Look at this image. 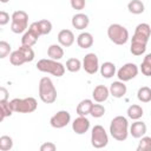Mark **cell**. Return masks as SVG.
I'll return each instance as SVG.
<instances>
[{
  "label": "cell",
  "instance_id": "d590c367",
  "mask_svg": "<svg viewBox=\"0 0 151 151\" xmlns=\"http://www.w3.org/2000/svg\"><path fill=\"white\" fill-rule=\"evenodd\" d=\"M9 53H11V45H9L7 41L1 40V41H0V58L4 59V58H6Z\"/></svg>",
  "mask_w": 151,
  "mask_h": 151
},
{
  "label": "cell",
  "instance_id": "d6986e66",
  "mask_svg": "<svg viewBox=\"0 0 151 151\" xmlns=\"http://www.w3.org/2000/svg\"><path fill=\"white\" fill-rule=\"evenodd\" d=\"M47 55H48V58H51V59L60 60V59L64 57L63 46H61L60 44H52V45H50L48 48H47Z\"/></svg>",
  "mask_w": 151,
  "mask_h": 151
},
{
  "label": "cell",
  "instance_id": "484cf974",
  "mask_svg": "<svg viewBox=\"0 0 151 151\" xmlns=\"http://www.w3.org/2000/svg\"><path fill=\"white\" fill-rule=\"evenodd\" d=\"M65 67L67 71L74 73V72H78L83 67V61H80L78 58H70V59H67Z\"/></svg>",
  "mask_w": 151,
  "mask_h": 151
},
{
  "label": "cell",
  "instance_id": "5bb4252c",
  "mask_svg": "<svg viewBox=\"0 0 151 151\" xmlns=\"http://www.w3.org/2000/svg\"><path fill=\"white\" fill-rule=\"evenodd\" d=\"M109 90H110V94L113 96L114 98H123L126 94L127 87H126V85H125L124 81L117 80V81H113L110 85V88Z\"/></svg>",
  "mask_w": 151,
  "mask_h": 151
},
{
  "label": "cell",
  "instance_id": "277c9868",
  "mask_svg": "<svg viewBox=\"0 0 151 151\" xmlns=\"http://www.w3.org/2000/svg\"><path fill=\"white\" fill-rule=\"evenodd\" d=\"M9 103L13 112H19V113H31V112H34L38 107L37 99L33 97L14 98Z\"/></svg>",
  "mask_w": 151,
  "mask_h": 151
},
{
  "label": "cell",
  "instance_id": "3957f363",
  "mask_svg": "<svg viewBox=\"0 0 151 151\" xmlns=\"http://www.w3.org/2000/svg\"><path fill=\"white\" fill-rule=\"evenodd\" d=\"M37 70L44 73H51L54 77H63L65 73V65H63L61 63H59V60H54V59H40L37 63Z\"/></svg>",
  "mask_w": 151,
  "mask_h": 151
},
{
  "label": "cell",
  "instance_id": "52a82bcc",
  "mask_svg": "<svg viewBox=\"0 0 151 151\" xmlns=\"http://www.w3.org/2000/svg\"><path fill=\"white\" fill-rule=\"evenodd\" d=\"M91 144L94 149H103L109 144V136L101 125H94L92 127Z\"/></svg>",
  "mask_w": 151,
  "mask_h": 151
},
{
  "label": "cell",
  "instance_id": "7402d4cb",
  "mask_svg": "<svg viewBox=\"0 0 151 151\" xmlns=\"http://www.w3.org/2000/svg\"><path fill=\"white\" fill-rule=\"evenodd\" d=\"M92 105H93V101L91 99H84L81 100L78 106H77V113L78 116H87L90 114L91 112V109H92Z\"/></svg>",
  "mask_w": 151,
  "mask_h": 151
},
{
  "label": "cell",
  "instance_id": "7a4b0ae2",
  "mask_svg": "<svg viewBox=\"0 0 151 151\" xmlns=\"http://www.w3.org/2000/svg\"><path fill=\"white\" fill-rule=\"evenodd\" d=\"M39 98L45 104H52L57 100V88L48 77H42L39 81Z\"/></svg>",
  "mask_w": 151,
  "mask_h": 151
},
{
  "label": "cell",
  "instance_id": "5b68a950",
  "mask_svg": "<svg viewBox=\"0 0 151 151\" xmlns=\"http://www.w3.org/2000/svg\"><path fill=\"white\" fill-rule=\"evenodd\" d=\"M107 37L116 45H125L129 40V31L120 24H112L107 28Z\"/></svg>",
  "mask_w": 151,
  "mask_h": 151
},
{
  "label": "cell",
  "instance_id": "60d3db41",
  "mask_svg": "<svg viewBox=\"0 0 151 151\" xmlns=\"http://www.w3.org/2000/svg\"><path fill=\"white\" fill-rule=\"evenodd\" d=\"M0 1H1V2H2V4H6V2H8V1H9V0H0Z\"/></svg>",
  "mask_w": 151,
  "mask_h": 151
},
{
  "label": "cell",
  "instance_id": "e575fe53",
  "mask_svg": "<svg viewBox=\"0 0 151 151\" xmlns=\"http://www.w3.org/2000/svg\"><path fill=\"white\" fill-rule=\"evenodd\" d=\"M38 24H39V27H40V31H41L42 35H46V34L51 33V31H52V22L50 20L42 19V20H39Z\"/></svg>",
  "mask_w": 151,
  "mask_h": 151
},
{
  "label": "cell",
  "instance_id": "4316f807",
  "mask_svg": "<svg viewBox=\"0 0 151 151\" xmlns=\"http://www.w3.org/2000/svg\"><path fill=\"white\" fill-rule=\"evenodd\" d=\"M137 98L142 103L151 101V88L149 86H142L137 92Z\"/></svg>",
  "mask_w": 151,
  "mask_h": 151
},
{
  "label": "cell",
  "instance_id": "9c48e42d",
  "mask_svg": "<svg viewBox=\"0 0 151 151\" xmlns=\"http://www.w3.org/2000/svg\"><path fill=\"white\" fill-rule=\"evenodd\" d=\"M150 37H151V27H150V25L146 24V22H142V24L137 25L131 41H138V42H142V44L146 45L149 39H150Z\"/></svg>",
  "mask_w": 151,
  "mask_h": 151
},
{
  "label": "cell",
  "instance_id": "8d00e7d4",
  "mask_svg": "<svg viewBox=\"0 0 151 151\" xmlns=\"http://www.w3.org/2000/svg\"><path fill=\"white\" fill-rule=\"evenodd\" d=\"M70 4H71V7L76 11H81L85 8V5H86V1L85 0H70Z\"/></svg>",
  "mask_w": 151,
  "mask_h": 151
},
{
  "label": "cell",
  "instance_id": "ac0fdd59",
  "mask_svg": "<svg viewBox=\"0 0 151 151\" xmlns=\"http://www.w3.org/2000/svg\"><path fill=\"white\" fill-rule=\"evenodd\" d=\"M93 35L88 32H81L78 37H77V44L80 48H90L93 45Z\"/></svg>",
  "mask_w": 151,
  "mask_h": 151
},
{
  "label": "cell",
  "instance_id": "4dcf8cb0",
  "mask_svg": "<svg viewBox=\"0 0 151 151\" xmlns=\"http://www.w3.org/2000/svg\"><path fill=\"white\" fill-rule=\"evenodd\" d=\"M13 147V139L9 136H1L0 137V150L1 151H9Z\"/></svg>",
  "mask_w": 151,
  "mask_h": 151
},
{
  "label": "cell",
  "instance_id": "9a60e30c",
  "mask_svg": "<svg viewBox=\"0 0 151 151\" xmlns=\"http://www.w3.org/2000/svg\"><path fill=\"white\" fill-rule=\"evenodd\" d=\"M110 96V90L109 87H106L105 85H97L93 88L92 92V98L94 99V101L97 103H104L105 100H107Z\"/></svg>",
  "mask_w": 151,
  "mask_h": 151
},
{
  "label": "cell",
  "instance_id": "f35d334b",
  "mask_svg": "<svg viewBox=\"0 0 151 151\" xmlns=\"http://www.w3.org/2000/svg\"><path fill=\"white\" fill-rule=\"evenodd\" d=\"M8 21H9V14L5 11H1L0 12V25L5 26L6 24H8Z\"/></svg>",
  "mask_w": 151,
  "mask_h": 151
},
{
  "label": "cell",
  "instance_id": "2e32d148",
  "mask_svg": "<svg viewBox=\"0 0 151 151\" xmlns=\"http://www.w3.org/2000/svg\"><path fill=\"white\" fill-rule=\"evenodd\" d=\"M129 132L133 138H142L146 133V124L138 119L131 124Z\"/></svg>",
  "mask_w": 151,
  "mask_h": 151
},
{
  "label": "cell",
  "instance_id": "8992f818",
  "mask_svg": "<svg viewBox=\"0 0 151 151\" xmlns=\"http://www.w3.org/2000/svg\"><path fill=\"white\" fill-rule=\"evenodd\" d=\"M11 31L15 34L25 33L28 29V14L25 11H15L12 14Z\"/></svg>",
  "mask_w": 151,
  "mask_h": 151
},
{
  "label": "cell",
  "instance_id": "d6a6232c",
  "mask_svg": "<svg viewBox=\"0 0 151 151\" xmlns=\"http://www.w3.org/2000/svg\"><path fill=\"white\" fill-rule=\"evenodd\" d=\"M19 50H20V52L24 54V57H25V59H26L27 63L33 61V59H34V51H33L32 46L21 45V46L19 47Z\"/></svg>",
  "mask_w": 151,
  "mask_h": 151
},
{
  "label": "cell",
  "instance_id": "6da1fadb",
  "mask_svg": "<svg viewBox=\"0 0 151 151\" xmlns=\"http://www.w3.org/2000/svg\"><path fill=\"white\" fill-rule=\"evenodd\" d=\"M129 122L124 116H117L114 117L110 123V134L113 139L118 142L126 140L129 136Z\"/></svg>",
  "mask_w": 151,
  "mask_h": 151
},
{
  "label": "cell",
  "instance_id": "603a6c76",
  "mask_svg": "<svg viewBox=\"0 0 151 151\" xmlns=\"http://www.w3.org/2000/svg\"><path fill=\"white\" fill-rule=\"evenodd\" d=\"M127 9H129L130 13L138 15V14H142L145 11V6L140 0H131L127 4Z\"/></svg>",
  "mask_w": 151,
  "mask_h": 151
},
{
  "label": "cell",
  "instance_id": "cb8c5ba5",
  "mask_svg": "<svg viewBox=\"0 0 151 151\" xmlns=\"http://www.w3.org/2000/svg\"><path fill=\"white\" fill-rule=\"evenodd\" d=\"M9 61H11V64L14 65V66H21V65H24L25 63H27L26 59H25V57H24V54L20 52L19 48L15 50V51H13V52L9 54Z\"/></svg>",
  "mask_w": 151,
  "mask_h": 151
},
{
  "label": "cell",
  "instance_id": "44dd1931",
  "mask_svg": "<svg viewBox=\"0 0 151 151\" xmlns=\"http://www.w3.org/2000/svg\"><path fill=\"white\" fill-rule=\"evenodd\" d=\"M126 113H127V117H129L130 119H132V120H138V119H140V118L143 117L144 111H143V107H142L140 105L132 104V105H130V106L127 107Z\"/></svg>",
  "mask_w": 151,
  "mask_h": 151
},
{
  "label": "cell",
  "instance_id": "e0dca14e",
  "mask_svg": "<svg viewBox=\"0 0 151 151\" xmlns=\"http://www.w3.org/2000/svg\"><path fill=\"white\" fill-rule=\"evenodd\" d=\"M90 24V19L86 14L84 13H77L72 17V26L76 28V29H85Z\"/></svg>",
  "mask_w": 151,
  "mask_h": 151
},
{
  "label": "cell",
  "instance_id": "74e56055",
  "mask_svg": "<svg viewBox=\"0 0 151 151\" xmlns=\"http://www.w3.org/2000/svg\"><path fill=\"white\" fill-rule=\"evenodd\" d=\"M55 150H57V146L52 142H46L40 145V151H55Z\"/></svg>",
  "mask_w": 151,
  "mask_h": 151
},
{
  "label": "cell",
  "instance_id": "8fae6325",
  "mask_svg": "<svg viewBox=\"0 0 151 151\" xmlns=\"http://www.w3.org/2000/svg\"><path fill=\"white\" fill-rule=\"evenodd\" d=\"M99 59L96 53H87L83 59V68L88 74H94L99 70Z\"/></svg>",
  "mask_w": 151,
  "mask_h": 151
},
{
  "label": "cell",
  "instance_id": "1f68e13d",
  "mask_svg": "<svg viewBox=\"0 0 151 151\" xmlns=\"http://www.w3.org/2000/svg\"><path fill=\"white\" fill-rule=\"evenodd\" d=\"M137 151H151V137L143 136L137 146Z\"/></svg>",
  "mask_w": 151,
  "mask_h": 151
},
{
  "label": "cell",
  "instance_id": "ba28073f",
  "mask_svg": "<svg viewBox=\"0 0 151 151\" xmlns=\"http://www.w3.org/2000/svg\"><path fill=\"white\" fill-rule=\"evenodd\" d=\"M139 70H138V66L133 63H126L124 64L118 71H117V77L119 80L126 83V81H130L132 80L133 78L137 77Z\"/></svg>",
  "mask_w": 151,
  "mask_h": 151
},
{
  "label": "cell",
  "instance_id": "7c38bea8",
  "mask_svg": "<svg viewBox=\"0 0 151 151\" xmlns=\"http://www.w3.org/2000/svg\"><path fill=\"white\" fill-rule=\"evenodd\" d=\"M72 130L77 134H84L90 130V120L86 118V116H79L77 117L72 123Z\"/></svg>",
  "mask_w": 151,
  "mask_h": 151
},
{
  "label": "cell",
  "instance_id": "30bf717a",
  "mask_svg": "<svg viewBox=\"0 0 151 151\" xmlns=\"http://www.w3.org/2000/svg\"><path fill=\"white\" fill-rule=\"evenodd\" d=\"M70 122H71V114L68 111H65V110L58 111L50 119V124L54 129H63V127L67 126L70 124Z\"/></svg>",
  "mask_w": 151,
  "mask_h": 151
},
{
  "label": "cell",
  "instance_id": "f1b7e54d",
  "mask_svg": "<svg viewBox=\"0 0 151 151\" xmlns=\"http://www.w3.org/2000/svg\"><path fill=\"white\" fill-rule=\"evenodd\" d=\"M140 71L144 76L146 77H151V53H147L140 65Z\"/></svg>",
  "mask_w": 151,
  "mask_h": 151
},
{
  "label": "cell",
  "instance_id": "4fadbf2b",
  "mask_svg": "<svg viewBox=\"0 0 151 151\" xmlns=\"http://www.w3.org/2000/svg\"><path fill=\"white\" fill-rule=\"evenodd\" d=\"M58 42L63 47H70L74 42V34L71 29L64 28L58 33Z\"/></svg>",
  "mask_w": 151,
  "mask_h": 151
},
{
  "label": "cell",
  "instance_id": "836d02e7",
  "mask_svg": "<svg viewBox=\"0 0 151 151\" xmlns=\"http://www.w3.org/2000/svg\"><path fill=\"white\" fill-rule=\"evenodd\" d=\"M90 114L93 118H100V117H103L105 114V107H104V105H101V104H93Z\"/></svg>",
  "mask_w": 151,
  "mask_h": 151
},
{
  "label": "cell",
  "instance_id": "83f0119b",
  "mask_svg": "<svg viewBox=\"0 0 151 151\" xmlns=\"http://www.w3.org/2000/svg\"><path fill=\"white\" fill-rule=\"evenodd\" d=\"M0 111H1V117H0V120L1 122L6 117H11L12 116L13 110H12V106H11L9 100H0Z\"/></svg>",
  "mask_w": 151,
  "mask_h": 151
},
{
  "label": "cell",
  "instance_id": "f546056e",
  "mask_svg": "<svg viewBox=\"0 0 151 151\" xmlns=\"http://www.w3.org/2000/svg\"><path fill=\"white\" fill-rule=\"evenodd\" d=\"M130 51L133 55H142L145 53L146 51V45L145 44H142V42H138V41H131V47H130Z\"/></svg>",
  "mask_w": 151,
  "mask_h": 151
},
{
  "label": "cell",
  "instance_id": "d4e9b609",
  "mask_svg": "<svg viewBox=\"0 0 151 151\" xmlns=\"http://www.w3.org/2000/svg\"><path fill=\"white\" fill-rule=\"evenodd\" d=\"M38 39H39V37H37L33 32H31L29 29H27V31L24 33L22 38H21V45H25V46H33V45L37 44Z\"/></svg>",
  "mask_w": 151,
  "mask_h": 151
},
{
  "label": "cell",
  "instance_id": "ffe728a7",
  "mask_svg": "<svg viewBox=\"0 0 151 151\" xmlns=\"http://www.w3.org/2000/svg\"><path fill=\"white\" fill-rule=\"evenodd\" d=\"M99 70H100L101 77H104L106 79H110L116 74V65L113 63H111V61H105L99 67Z\"/></svg>",
  "mask_w": 151,
  "mask_h": 151
},
{
  "label": "cell",
  "instance_id": "ab89813d",
  "mask_svg": "<svg viewBox=\"0 0 151 151\" xmlns=\"http://www.w3.org/2000/svg\"><path fill=\"white\" fill-rule=\"evenodd\" d=\"M0 100H8V91L6 87H0Z\"/></svg>",
  "mask_w": 151,
  "mask_h": 151
}]
</instances>
